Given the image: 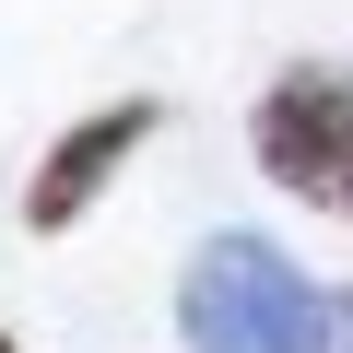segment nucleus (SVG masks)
Instances as JSON below:
<instances>
[{
  "label": "nucleus",
  "instance_id": "obj_1",
  "mask_svg": "<svg viewBox=\"0 0 353 353\" xmlns=\"http://www.w3.org/2000/svg\"><path fill=\"white\" fill-rule=\"evenodd\" d=\"M176 330H189V353H330L341 306L271 236H212L176 283Z\"/></svg>",
  "mask_w": 353,
  "mask_h": 353
},
{
  "label": "nucleus",
  "instance_id": "obj_2",
  "mask_svg": "<svg viewBox=\"0 0 353 353\" xmlns=\"http://www.w3.org/2000/svg\"><path fill=\"white\" fill-rule=\"evenodd\" d=\"M248 141H259V176H271V189H294L306 212H353V83L341 71H318V59L283 71L259 94Z\"/></svg>",
  "mask_w": 353,
  "mask_h": 353
},
{
  "label": "nucleus",
  "instance_id": "obj_3",
  "mask_svg": "<svg viewBox=\"0 0 353 353\" xmlns=\"http://www.w3.org/2000/svg\"><path fill=\"white\" fill-rule=\"evenodd\" d=\"M141 141H153V106H141V94H130V106H94L83 130H59V141H48V165H36V189H24V224H36V236L83 224V212L106 201V176H118Z\"/></svg>",
  "mask_w": 353,
  "mask_h": 353
},
{
  "label": "nucleus",
  "instance_id": "obj_4",
  "mask_svg": "<svg viewBox=\"0 0 353 353\" xmlns=\"http://www.w3.org/2000/svg\"><path fill=\"white\" fill-rule=\"evenodd\" d=\"M0 353H24V341H12V330H0Z\"/></svg>",
  "mask_w": 353,
  "mask_h": 353
},
{
  "label": "nucleus",
  "instance_id": "obj_5",
  "mask_svg": "<svg viewBox=\"0 0 353 353\" xmlns=\"http://www.w3.org/2000/svg\"><path fill=\"white\" fill-rule=\"evenodd\" d=\"M341 341H353V306H341Z\"/></svg>",
  "mask_w": 353,
  "mask_h": 353
}]
</instances>
